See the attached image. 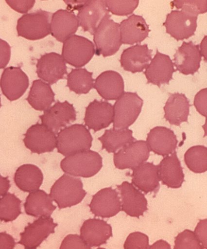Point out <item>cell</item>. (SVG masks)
Returning <instances> with one entry per match:
<instances>
[{"instance_id":"obj_9","label":"cell","mask_w":207,"mask_h":249,"mask_svg":"<svg viewBox=\"0 0 207 249\" xmlns=\"http://www.w3.org/2000/svg\"><path fill=\"white\" fill-rule=\"evenodd\" d=\"M58 224L51 217H41L33 223H29L24 231L20 234L21 240L18 244L26 249H35L39 247L51 234L55 233Z\"/></svg>"},{"instance_id":"obj_3","label":"cell","mask_w":207,"mask_h":249,"mask_svg":"<svg viewBox=\"0 0 207 249\" xmlns=\"http://www.w3.org/2000/svg\"><path fill=\"white\" fill-rule=\"evenodd\" d=\"M102 167L101 156L91 150L69 156L61 162L63 171L75 177H92L98 173Z\"/></svg>"},{"instance_id":"obj_38","label":"cell","mask_w":207,"mask_h":249,"mask_svg":"<svg viewBox=\"0 0 207 249\" xmlns=\"http://www.w3.org/2000/svg\"><path fill=\"white\" fill-rule=\"evenodd\" d=\"M109 12L113 15L125 16L132 14L138 8L139 4L138 0L131 1H117V0H106L105 1Z\"/></svg>"},{"instance_id":"obj_51","label":"cell","mask_w":207,"mask_h":249,"mask_svg":"<svg viewBox=\"0 0 207 249\" xmlns=\"http://www.w3.org/2000/svg\"><path fill=\"white\" fill-rule=\"evenodd\" d=\"M203 128L204 131H205V135H204V137H207V118L206 119L205 124L203 125Z\"/></svg>"},{"instance_id":"obj_40","label":"cell","mask_w":207,"mask_h":249,"mask_svg":"<svg viewBox=\"0 0 207 249\" xmlns=\"http://www.w3.org/2000/svg\"><path fill=\"white\" fill-rule=\"evenodd\" d=\"M149 247L148 237L140 232L130 234L123 245L125 249H147Z\"/></svg>"},{"instance_id":"obj_25","label":"cell","mask_w":207,"mask_h":249,"mask_svg":"<svg viewBox=\"0 0 207 249\" xmlns=\"http://www.w3.org/2000/svg\"><path fill=\"white\" fill-rule=\"evenodd\" d=\"M93 88L105 100H118L124 93V82L119 72L106 71L95 79Z\"/></svg>"},{"instance_id":"obj_32","label":"cell","mask_w":207,"mask_h":249,"mask_svg":"<svg viewBox=\"0 0 207 249\" xmlns=\"http://www.w3.org/2000/svg\"><path fill=\"white\" fill-rule=\"evenodd\" d=\"M55 94L49 84L42 80L33 82L26 100L35 110L45 111L54 102Z\"/></svg>"},{"instance_id":"obj_1","label":"cell","mask_w":207,"mask_h":249,"mask_svg":"<svg viewBox=\"0 0 207 249\" xmlns=\"http://www.w3.org/2000/svg\"><path fill=\"white\" fill-rule=\"evenodd\" d=\"M91 133L83 124H75L65 127L58 133L56 148L66 157L89 151L92 147Z\"/></svg>"},{"instance_id":"obj_22","label":"cell","mask_w":207,"mask_h":249,"mask_svg":"<svg viewBox=\"0 0 207 249\" xmlns=\"http://www.w3.org/2000/svg\"><path fill=\"white\" fill-rule=\"evenodd\" d=\"M153 50L148 45L133 46L123 51L120 59L121 67L132 73L142 72L152 60Z\"/></svg>"},{"instance_id":"obj_34","label":"cell","mask_w":207,"mask_h":249,"mask_svg":"<svg viewBox=\"0 0 207 249\" xmlns=\"http://www.w3.org/2000/svg\"><path fill=\"white\" fill-rule=\"evenodd\" d=\"M93 72L86 69H72L68 75V87L76 94H86L94 87Z\"/></svg>"},{"instance_id":"obj_33","label":"cell","mask_w":207,"mask_h":249,"mask_svg":"<svg viewBox=\"0 0 207 249\" xmlns=\"http://www.w3.org/2000/svg\"><path fill=\"white\" fill-rule=\"evenodd\" d=\"M98 139L102 143V149H105L108 153L114 154L136 141L133 137V131L128 128L106 129Z\"/></svg>"},{"instance_id":"obj_12","label":"cell","mask_w":207,"mask_h":249,"mask_svg":"<svg viewBox=\"0 0 207 249\" xmlns=\"http://www.w3.org/2000/svg\"><path fill=\"white\" fill-rule=\"evenodd\" d=\"M197 19L198 17L190 16L182 11H172L167 15L163 26L167 33L176 40H183L195 35Z\"/></svg>"},{"instance_id":"obj_6","label":"cell","mask_w":207,"mask_h":249,"mask_svg":"<svg viewBox=\"0 0 207 249\" xmlns=\"http://www.w3.org/2000/svg\"><path fill=\"white\" fill-rule=\"evenodd\" d=\"M143 101L136 92H124L115 103L113 128L128 129L138 118Z\"/></svg>"},{"instance_id":"obj_26","label":"cell","mask_w":207,"mask_h":249,"mask_svg":"<svg viewBox=\"0 0 207 249\" xmlns=\"http://www.w3.org/2000/svg\"><path fill=\"white\" fill-rule=\"evenodd\" d=\"M132 184L145 194L158 192L160 180L158 165L144 162L133 169Z\"/></svg>"},{"instance_id":"obj_37","label":"cell","mask_w":207,"mask_h":249,"mask_svg":"<svg viewBox=\"0 0 207 249\" xmlns=\"http://www.w3.org/2000/svg\"><path fill=\"white\" fill-rule=\"evenodd\" d=\"M172 8L175 6L177 9H182V11L190 16L198 17L200 14L207 12V0L202 1H180L175 0L172 1Z\"/></svg>"},{"instance_id":"obj_11","label":"cell","mask_w":207,"mask_h":249,"mask_svg":"<svg viewBox=\"0 0 207 249\" xmlns=\"http://www.w3.org/2000/svg\"><path fill=\"white\" fill-rule=\"evenodd\" d=\"M150 148L147 142L135 141L115 153L113 161L116 168L134 169L148 160Z\"/></svg>"},{"instance_id":"obj_8","label":"cell","mask_w":207,"mask_h":249,"mask_svg":"<svg viewBox=\"0 0 207 249\" xmlns=\"http://www.w3.org/2000/svg\"><path fill=\"white\" fill-rule=\"evenodd\" d=\"M24 136L25 147L34 154L51 152L57 145V137L55 133L43 124L33 125Z\"/></svg>"},{"instance_id":"obj_7","label":"cell","mask_w":207,"mask_h":249,"mask_svg":"<svg viewBox=\"0 0 207 249\" xmlns=\"http://www.w3.org/2000/svg\"><path fill=\"white\" fill-rule=\"evenodd\" d=\"M95 52L94 45L89 39L73 35L63 43L62 55L66 63L78 68L87 64Z\"/></svg>"},{"instance_id":"obj_20","label":"cell","mask_w":207,"mask_h":249,"mask_svg":"<svg viewBox=\"0 0 207 249\" xmlns=\"http://www.w3.org/2000/svg\"><path fill=\"white\" fill-rule=\"evenodd\" d=\"M199 48V45L192 41L183 42L173 56L176 71L186 75H193L198 71L202 57Z\"/></svg>"},{"instance_id":"obj_49","label":"cell","mask_w":207,"mask_h":249,"mask_svg":"<svg viewBox=\"0 0 207 249\" xmlns=\"http://www.w3.org/2000/svg\"><path fill=\"white\" fill-rule=\"evenodd\" d=\"M200 51L205 61L207 62V36L203 38L200 45Z\"/></svg>"},{"instance_id":"obj_47","label":"cell","mask_w":207,"mask_h":249,"mask_svg":"<svg viewBox=\"0 0 207 249\" xmlns=\"http://www.w3.org/2000/svg\"><path fill=\"white\" fill-rule=\"evenodd\" d=\"M0 195L1 196H4V195L8 194L9 189L11 187L10 185V181L8 180V178L2 177V176L0 177Z\"/></svg>"},{"instance_id":"obj_14","label":"cell","mask_w":207,"mask_h":249,"mask_svg":"<svg viewBox=\"0 0 207 249\" xmlns=\"http://www.w3.org/2000/svg\"><path fill=\"white\" fill-rule=\"evenodd\" d=\"M109 13L105 1L90 0L79 9L77 18L83 31L94 35L102 22L110 15Z\"/></svg>"},{"instance_id":"obj_44","label":"cell","mask_w":207,"mask_h":249,"mask_svg":"<svg viewBox=\"0 0 207 249\" xmlns=\"http://www.w3.org/2000/svg\"><path fill=\"white\" fill-rule=\"evenodd\" d=\"M194 233L203 249H207V219L199 221L195 229Z\"/></svg>"},{"instance_id":"obj_24","label":"cell","mask_w":207,"mask_h":249,"mask_svg":"<svg viewBox=\"0 0 207 249\" xmlns=\"http://www.w3.org/2000/svg\"><path fill=\"white\" fill-rule=\"evenodd\" d=\"M80 24L74 13L60 9L52 15L51 35L56 40L64 43L78 31Z\"/></svg>"},{"instance_id":"obj_48","label":"cell","mask_w":207,"mask_h":249,"mask_svg":"<svg viewBox=\"0 0 207 249\" xmlns=\"http://www.w3.org/2000/svg\"><path fill=\"white\" fill-rule=\"evenodd\" d=\"M68 5V11L72 12L75 10H78L84 5L86 1H65Z\"/></svg>"},{"instance_id":"obj_23","label":"cell","mask_w":207,"mask_h":249,"mask_svg":"<svg viewBox=\"0 0 207 249\" xmlns=\"http://www.w3.org/2000/svg\"><path fill=\"white\" fill-rule=\"evenodd\" d=\"M81 236L90 247H99L112 237V228L100 219H88L81 227Z\"/></svg>"},{"instance_id":"obj_36","label":"cell","mask_w":207,"mask_h":249,"mask_svg":"<svg viewBox=\"0 0 207 249\" xmlns=\"http://www.w3.org/2000/svg\"><path fill=\"white\" fill-rule=\"evenodd\" d=\"M21 202L15 194L8 193L0 198V220L5 222L16 220L22 213Z\"/></svg>"},{"instance_id":"obj_5","label":"cell","mask_w":207,"mask_h":249,"mask_svg":"<svg viewBox=\"0 0 207 249\" xmlns=\"http://www.w3.org/2000/svg\"><path fill=\"white\" fill-rule=\"evenodd\" d=\"M111 18V15L106 17L93 35L96 54L104 57L116 54L122 44L120 25Z\"/></svg>"},{"instance_id":"obj_45","label":"cell","mask_w":207,"mask_h":249,"mask_svg":"<svg viewBox=\"0 0 207 249\" xmlns=\"http://www.w3.org/2000/svg\"><path fill=\"white\" fill-rule=\"evenodd\" d=\"M0 45H1V64H0V68L4 69L6 67V65L8 64L11 58V48L7 42L0 39Z\"/></svg>"},{"instance_id":"obj_18","label":"cell","mask_w":207,"mask_h":249,"mask_svg":"<svg viewBox=\"0 0 207 249\" xmlns=\"http://www.w3.org/2000/svg\"><path fill=\"white\" fill-rule=\"evenodd\" d=\"M113 119L114 107L107 102L95 99L86 107L85 125L95 132L109 127Z\"/></svg>"},{"instance_id":"obj_19","label":"cell","mask_w":207,"mask_h":249,"mask_svg":"<svg viewBox=\"0 0 207 249\" xmlns=\"http://www.w3.org/2000/svg\"><path fill=\"white\" fill-rule=\"evenodd\" d=\"M174 64L170 56L162 54L157 50L156 55L147 67L144 74L148 84L158 86L168 84L175 71Z\"/></svg>"},{"instance_id":"obj_4","label":"cell","mask_w":207,"mask_h":249,"mask_svg":"<svg viewBox=\"0 0 207 249\" xmlns=\"http://www.w3.org/2000/svg\"><path fill=\"white\" fill-rule=\"evenodd\" d=\"M52 16L51 13L41 9L23 15L17 25L18 36L32 41L46 37L52 33Z\"/></svg>"},{"instance_id":"obj_15","label":"cell","mask_w":207,"mask_h":249,"mask_svg":"<svg viewBox=\"0 0 207 249\" xmlns=\"http://www.w3.org/2000/svg\"><path fill=\"white\" fill-rule=\"evenodd\" d=\"M36 66L38 77L49 85L56 84L68 74L65 59L62 55L56 53H46L42 55Z\"/></svg>"},{"instance_id":"obj_31","label":"cell","mask_w":207,"mask_h":249,"mask_svg":"<svg viewBox=\"0 0 207 249\" xmlns=\"http://www.w3.org/2000/svg\"><path fill=\"white\" fill-rule=\"evenodd\" d=\"M43 180L41 169L33 164L21 165L17 169L15 174L16 185L21 191L29 193L39 190Z\"/></svg>"},{"instance_id":"obj_28","label":"cell","mask_w":207,"mask_h":249,"mask_svg":"<svg viewBox=\"0 0 207 249\" xmlns=\"http://www.w3.org/2000/svg\"><path fill=\"white\" fill-rule=\"evenodd\" d=\"M160 180L169 188L176 189L182 187L185 175L176 152L167 156L158 165Z\"/></svg>"},{"instance_id":"obj_46","label":"cell","mask_w":207,"mask_h":249,"mask_svg":"<svg viewBox=\"0 0 207 249\" xmlns=\"http://www.w3.org/2000/svg\"><path fill=\"white\" fill-rule=\"evenodd\" d=\"M16 246L15 239L6 232L0 233V249H13Z\"/></svg>"},{"instance_id":"obj_17","label":"cell","mask_w":207,"mask_h":249,"mask_svg":"<svg viewBox=\"0 0 207 249\" xmlns=\"http://www.w3.org/2000/svg\"><path fill=\"white\" fill-rule=\"evenodd\" d=\"M122 199L121 211L129 216L139 218L148 211V201L139 189L127 181L117 185Z\"/></svg>"},{"instance_id":"obj_10","label":"cell","mask_w":207,"mask_h":249,"mask_svg":"<svg viewBox=\"0 0 207 249\" xmlns=\"http://www.w3.org/2000/svg\"><path fill=\"white\" fill-rule=\"evenodd\" d=\"M42 124H44L55 134L76 119V111L73 105L68 101L57 102L40 116Z\"/></svg>"},{"instance_id":"obj_43","label":"cell","mask_w":207,"mask_h":249,"mask_svg":"<svg viewBox=\"0 0 207 249\" xmlns=\"http://www.w3.org/2000/svg\"><path fill=\"white\" fill-rule=\"evenodd\" d=\"M6 3L10 7L15 11L20 13H26L31 10L35 4L34 0H6Z\"/></svg>"},{"instance_id":"obj_42","label":"cell","mask_w":207,"mask_h":249,"mask_svg":"<svg viewBox=\"0 0 207 249\" xmlns=\"http://www.w3.org/2000/svg\"><path fill=\"white\" fill-rule=\"evenodd\" d=\"M193 105L199 114L207 118V88L197 93Z\"/></svg>"},{"instance_id":"obj_13","label":"cell","mask_w":207,"mask_h":249,"mask_svg":"<svg viewBox=\"0 0 207 249\" xmlns=\"http://www.w3.org/2000/svg\"><path fill=\"white\" fill-rule=\"evenodd\" d=\"M121 201L116 189L106 188L93 196L89 205L90 210L96 217L103 218L114 217L121 211Z\"/></svg>"},{"instance_id":"obj_21","label":"cell","mask_w":207,"mask_h":249,"mask_svg":"<svg viewBox=\"0 0 207 249\" xmlns=\"http://www.w3.org/2000/svg\"><path fill=\"white\" fill-rule=\"evenodd\" d=\"M146 142L150 151L162 157L172 154L178 144L174 132L165 127H156L151 129Z\"/></svg>"},{"instance_id":"obj_39","label":"cell","mask_w":207,"mask_h":249,"mask_svg":"<svg viewBox=\"0 0 207 249\" xmlns=\"http://www.w3.org/2000/svg\"><path fill=\"white\" fill-rule=\"evenodd\" d=\"M173 249H202L203 248L194 232L185 230L176 237Z\"/></svg>"},{"instance_id":"obj_30","label":"cell","mask_w":207,"mask_h":249,"mask_svg":"<svg viewBox=\"0 0 207 249\" xmlns=\"http://www.w3.org/2000/svg\"><path fill=\"white\" fill-rule=\"evenodd\" d=\"M50 195L42 190L31 192L26 199V213L35 217H50L56 207Z\"/></svg>"},{"instance_id":"obj_2","label":"cell","mask_w":207,"mask_h":249,"mask_svg":"<svg viewBox=\"0 0 207 249\" xmlns=\"http://www.w3.org/2000/svg\"><path fill=\"white\" fill-rule=\"evenodd\" d=\"M86 194L81 179L65 174L52 185L49 195L61 209L79 204Z\"/></svg>"},{"instance_id":"obj_16","label":"cell","mask_w":207,"mask_h":249,"mask_svg":"<svg viewBox=\"0 0 207 249\" xmlns=\"http://www.w3.org/2000/svg\"><path fill=\"white\" fill-rule=\"evenodd\" d=\"M0 86L6 98L14 101L21 98L28 89L29 78L19 67H9L2 72Z\"/></svg>"},{"instance_id":"obj_35","label":"cell","mask_w":207,"mask_h":249,"mask_svg":"<svg viewBox=\"0 0 207 249\" xmlns=\"http://www.w3.org/2000/svg\"><path fill=\"white\" fill-rule=\"evenodd\" d=\"M185 161L190 171L196 174L207 171V148L196 145L188 149L185 155Z\"/></svg>"},{"instance_id":"obj_50","label":"cell","mask_w":207,"mask_h":249,"mask_svg":"<svg viewBox=\"0 0 207 249\" xmlns=\"http://www.w3.org/2000/svg\"><path fill=\"white\" fill-rule=\"evenodd\" d=\"M149 249H171V247L168 243V242L160 240L156 242L152 246H150Z\"/></svg>"},{"instance_id":"obj_41","label":"cell","mask_w":207,"mask_h":249,"mask_svg":"<svg viewBox=\"0 0 207 249\" xmlns=\"http://www.w3.org/2000/svg\"><path fill=\"white\" fill-rule=\"evenodd\" d=\"M61 249H91L78 234H69L62 242Z\"/></svg>"},{"instance_id":"obj_27","label":"cell","mask_w":207,"mask_h":249,"mask_svg":"<svg viewBox=\"0 0 207 249\" xmlns=\"http://www.w3.org/2000/svg\"><path fill=\"white\" fill-rule=\"evenodd\" d=\"M120 25L123 44L133 45L141 43L148 37L150 32L149 25L141 16H130Z\"/></svg>"},{"instance_id":"obj_29","label":"cell","mask_w":207,"mask_h":249,"mask_svg":"<svg viewBox=\"0 0 207 249\" xmlns=\"http://www.w3.org/2000/svg\"><path fill=\"white\" fill-rule=\"evenodd\" d=\"M190 107L189 99L185 94H170L164 107V118L170 124L180 126L182 123L188 122Z\"/></svg>"}]
</instances>
